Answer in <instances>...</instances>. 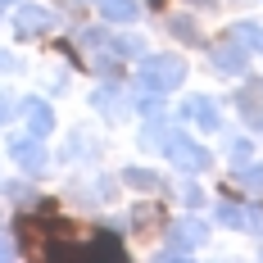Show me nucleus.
Returning a JSON list of instances; mask_svg holds the SVG:
<instances>
[{"label":"nucleus","instance_id":"2eb2a0df","mask_svg":"<svg viewBox=\"0 0 263 263\" xmlns=\"http://www.w3.org/2000/svg\"><path fill=\"white\" fill-rule=\"evenodd\" d=\"M236 182H240V191L263 195V163H236Z\"/></svg>","mask_w":263,"mask_h":263},{"label":"nucleus","instance_id":"423d86ee","mask_svg":"<svg viewBox=\"0 0 263 263\" xmlns=\"http://www.w3.org/2000/svg\"><path fill=\"white\" fill-rule=\"evenodd\" d=\"M54 27V14L46 5H14V32L18 36H46Z\"/></svg>","mask_w":263,"mask_h":263},{"label":"nucleus","instance_id":"aec40b11","mask_svg":"<svg viewBox=\"0 0 263 263\" xmlns=\"http://www.w3.org/2000/svg\"><path fill=\"white\" fill-rule=\"evenodd\" d=\"M245 227H250L254 236H263V209H245Z\"/></svg>","mask_w":263,"mask_h":263},{"label":"nucleus","instance_id":"4be33fe9","mask_svg":"<svg viewBox=\"0 0 263 263\" xmlns=\"http://www.w3.org/2000/svg\"><path fill=\"white\" fill-rule=\"evenodd\" d=\"M14 68H18V59H14L9 50H0V73H14Z\"/></svg>","mask_w":263,"mask_h":263},{"label":"nucleus","instance_id":"f3484780","mask_svg":"<svg viewBox=\"0 0 263 263\" xmlns=\"http://www.w3.org/2000/svg\"><path fill=\"white\" fill-rule=\"evenodd\" d=\"M123 182L136 186V191H163L159 173H150V168H127V173H123Z\"/></svg>","mask_w":263,"mask_h":263},{"label":"nucleus","instance_id":"20e7f679","mask_svg":"<svg viewBox=\"0 0 263 263\" xmlns=\"http://www.w3.org/2000/svg\"><path fill=\"white\" fill-rule=\"evenodd\" d=\"M200 240H204V222L182 218V222H173V227H168V245L159 250V259H182V254H191Z\"/></svg>","mask_w":263,"mask_h":263},{"label":"nucleus","instance_id":"f257e3e1","mask_svg":"<svg viewBox=\"0 0 263 263\" xmlns=\"http://www.w3.org/2000/svg\"><path fill=\"white\" fill-rule=\"evenodd\" d=\"M186 82V59L182 54H145L141 68H136V86L141 91H155V96H168Z\"/></svg>","mask_w":263,"mask_h":263},{"label":"nucleus","instance_id":"b1692460","mask_svg":"<svg viewBox=\"0 0 263 263\" xmlns=\"http://www.w3.org/2000/svg\"><path fill=\"white\" fill-rule=\"evenodd\" d=\"M9 5H18V0H0V14H5V9H9Z\"/></svg>","mask_w":263,"mask_h":263},{"label":"nucleus","instance_id":"ddd939ff","mask_svg":"<svg viewBox=\"0 0 263 263\" xmlns=\"http://www.w3.org/2000/svg\"><path fill=\"white\" fill-rule=\"evenodd\" d=\"M232 36H236V41L245 46V50L263 54V27H259V23H245V18H240V23L232 27Z\"/></svg>","mask_w":263,"mask_h":263},{"label":"nucleus","instance_id":"f03ea898","mask_svg":"<svg viewBox=\"0 0 263 263\" xmlns=\"http://www.w3.org/2000/svg\"><path fill=\"white\" fill-rule=\"evenodd\" d=\"M159 150H163V159H168V163H177L182 173H204V168L213 163V159H209V150H204V145H195V141H191L186 132H168Z\"/></svg>","mask_w":263,"mask_h":263},{"label":"nucleus","instance_id":"9d476101","mask_svg":"<svg viewBox=\"0 0 263 263\" xmlns=\"http://www.w3.org/2000/svg\"><path fill=\"white\" fill-rule=\"evenodd\" d=\"M96 5H100V18H105V23H114V27L132 23V18L141 14V5H136V0H96Z\"/></svg>","mask_w":263,"mask_h":263},{"label":"nucleus","instance_id":"5701e85b","mask_svg":"<svg viewBox=\"0 0 263 263\" xmlns=\"http://www.w3.org/2000/svg\"><path fill=\"white\" fill-rule=\"evenodd\" d=\"M0 259H14V240L5 236V232H0Z\"/></svg>","mask_w":263,"mask_h":263},{"label":"nucleus","instance_id":"4468645a","mask_svg":"<svg viewBox=\"0 0 263 263\" xmlns=\"http://www.w3.org/2000/svg\"><path fill=\"white\" fill-rule=\"evenodd\" d=\"M91 100H96V109H105L109 118H118L123 114V86H100Z\"/></svg>","mask_w":263,"mask_h":263},{"label":"nucleus","instance_id":"6e6552de","mask_svg":"<svg viewBox=\"0 0 263 263\" xmlns=\"http://www.w3.org/2000/svg\"><path fill=\"white\" fill-rule=\"evenodd\" d=\"M186 118H191L195 127H204V132H218V127H222V109L213 105L209 96H191V100H186Z\"/></svg>","mask_w":263,"mask_h":263},{"label":"nucleus","instance_id":"6ab92c4d","mask_svg":"<svg viewBox=\"0 0 263 263\" xmlns=\"http://www.w3.org/2000/svg\"><path fill=\"white\" fill-rule=\"evenodd\" d=\"M218 218H222L227 227H245V209H236V204H222V209H218Z\"/></svg>","mask_w":263,"mask_h":263},{"label":"nucleus","instance_id":"1a4fd4ad","mask_svg":"<svg viewBox=\"0 0 263 263\" xmlns=\"http://www.w3.org/2000/svg\"><path fill=\"white\" fill-rule=\"evenodd\" d=\"M18 236H23V250L27 254H46L50 245V227L41 218H18Z\"/></svg>","mask_w":263,"mask_h":263},{"label":"nucleus","instance_id":"9b49d317","mask_svg":"<svg viewBox=\"0 0 263 263\" xmlns=\"http://www.w3.org/2000/svg\"><path fill=\"white\" fill-rule=\"evenodd\" d=\"M236 100H240V114H245L254 127H263V82H250Z\"/></svg>","mask_w":263,"mask_h":263},{"label":"nucleus","instance_id":"39448f33","mask_svg":"<svg viewBox=\"0 0 263 263\" xmlns=\"http://www.w3.org/2000/svg\"><path fill=\"white\" fill-rule=\"evenodd\" d=\"M209 59H213L218 73H245V68H250V50L240 46L232 32H227L222 41H213V46H209Z\"/></svg>","mask_w":263,"mask_h":263},{"label":"nucleus","instance_id":"0eeeda50","mask_svg":"<svg viewBox=\"0 0 263 263\" xmlns=\"http://www.w3.org/2000/svg\"><path fill=\"white\" fill-rule=\"evenodd\" d=\"M18 114H23V123H27V132H32V136H41V141H46V136L54 132V109L46 105V100H36V96H32V100H23V105H18Z\"/></svg>","mask_w":263,"mask_h":263},{"label":"nucleus","instance_id":"f8f14e48","mask_svg":"<svg viewBox=\"0 0 263 263\" xmlns=\"http://www.w3.org/2000/svg\"><path fill=\"white\" fill-rule=\"evenodd\" d=\"M168 32H173L177 41H186V46H204V36H200V27L191 23L186 14H173V18H168Z\"/></svg>","mask_w":263,"mask_h":263},{"label":"nucleus","instance_id":"7ed1b4c3","mask_svg":"<svg viewBox=\"0 0 263 263\" xmlns=\"http://www.w3.org/2000/svg\"><path fill=\"white\" fill-rule=\"evenodd\" d=\"M9 159H14L18 168H23L27 177H41V173L50 168V155H46L41 136H32V132H27V136H14V141H9Z\"/></svg>","mask_w":263,"mask_h":263},{"label":"nucleus","instance_id":"dca6fc26","mask_svg":"<svg viewBox=\"0 0 263 263\" xmlns=\"http://www.w3.org/2000/svg\"><path fill=\"white\" fill-rule=\"evenodd\" d=\"M82 254H91V259H123V245L114 236H96L91 245H82Z\"/></svg>","mask_w":263,"mask_h":263},{"label":"nucleus","instance_id":"412c9836","mask_svg":"<svg viewBox=\"0 0 263 263\" xmlns=\"http://www.w3.org/2000/svg\"><path fill=\"white\" fill-rule=\"evenodd\" d=\"M9 114H14V100H9V91H0V123H9Z\"/></svg>","mask_w":263,"mask_h":263},{"label":"nucleus","instance_id":"a211bd4d","mask_svg":"<svg viewBox=\"0 0 263 263\" xmlns=\"http://www.w3.org/2000/svg\"><path fill=\"white\" fill-rule=\"evenodd\" d=\"M132 222H136L141 232H150L159 222V204H136V209H132Z\"/></svg>","mask_w":263,"mask_h":263}]
</instances>
